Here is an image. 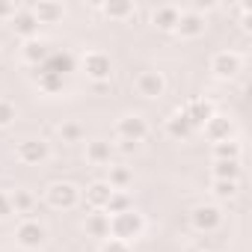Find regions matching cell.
<instances>
[{"label": "cell", "mask_w": 252, "mask_h": 252, "mask_svg": "<svg viewBox=\"0 0 252 252\" xmlns=\"http://www.w3.org/2000/svg\"><path fill=\"white\" fill-rule=\"evenodd\" d=\"M143 231H146V220L140 211L128 208L122 214H110V237L122 243H134L137 237H143Z\"/></svg>", "instance_id": "obj_1"}, {"label": "cell", "mask_w": 252, "mask_h": 252, "mask_svg": "<svg viewBox=\"0 0 252 252\" xmlns=\"http://www.w3.org/2000/svg\"><path fill=\"white\" fill-rule=\"evenodd\" d=\"M45 202L57 211H71V208L80 205V190L71 181H54L45 190Z\"/></svg>", "instance_id": "obj_2"}, {"label": "cell", "mask_w": 252, "mask_h": 252, "mask_svg": "<svg viewBox=\"0 0 252 252\" xmlns=\"http://www.w3.org/2000/svg\"><path fill=\"white\" fill-rule=\"evenodd\" d=\"M240 71H243V60H240L237 51H217L211 57V74L217 80H231Z\"/></svg>", "instance_id": "obj_3"}, {"label": "cell", "mask_w": 252, "mask_h": 252, "mask_svg": "<svg viewBox=\"0 0 252 252\" xmlns=\"http://www.w3.org/2000/svg\"><path fill=\"white\" fill-rule=\"evenodd\" d=\"M15 158H18L21 163H27V166H42V163L51 160V146H48L45 140H36V137L21 140V143L15 146Z\"/></svg>", "instance_id": "obj_4"}, {"label": "cell", "mask_w": 252, "mask_h": 252, "mask_svg": "<svg viewBox=\"0 0 252 252\" xmlns=\"http://www.w3.org/2000/svg\"><path fill=\"white\" fill-rule=\"evenodd\" d=\"M134 89H137L140 98L158 101V98L166 95V77H163V71H140L137 80H134Z\"/></svg>", "instance_id": "obj_5"}, {"label": "cell", "mask_w": 252, "mask_h": 252, "mask_svg": "<svg viewBox=\"0 0 252 252\" xmlns=\"http://www.w3.org/2000/svg\"><path fill=\"white\" fill-rule=\"evenodd\" d=\"M190 222H193V228H196V231L211 234V231H217V228L222 225V211H220L214 202L196 205V208L190 211Z\"/></svg>", "instance_id": "obj_6"}, {"label": "cell", "mask_w": 252, "mask_h": 252, "mask_svg": "<svg viewBox=\"0 0 252 252\" xmlns=\"http://www.w3.org/2000/svg\"><path fill=\"white\" fill-rule=\"evenodd\" d=\"M45 240H48V228H45L39 220H24V222H18V228H15V243H18L21 249H42Z\"/></svg>", "instance_id": "obj_7"}, {"label": "cell", "mask_w": 252, "mask_h": 252, "mask_svg": "<svg viewBox=\"0 0 252 252\" xmlns=\"http://www.w3.org/2000/svg\"><path fill=\"white\" fill-rule=\"evenodd\" d=\"M116 137L119 140H128V143H143L149 137V125L140 113H128V116H122L116 122Z\"/></svg>", "instance_id": "obj_8"}, {"label": "cell", "mask_w": 252, "mask_h": 252, "mask_svg": "<svg viewBox=\"0 0 252 252\" xmlns=\"http://www.w3.org/2000/svg\"><path fill=\"white\" fill-rule=\"evenodd\" d=\"M83 71H86L89 80L107 83V80L113 77V60H110V54H104V51H89V54L83 57Z\"/></svg>", "instance_id": "obj_9"}, {"label": "cell", "mask_w": 252, "mask_h": 252, "mask_svg": "<svg viewBox=\"0 0 252 252\" xmlns=\"http://www.w3.org/2000/svg\"><path fill=\"white\" fill-rule=\"evenodd\" d=\"M205 27H208L205 15H202L199 9H187V12H181V15H178L175 33H178L181 39H199V36L205 33Z\"/></svg>", "instance_id": "obj_10"}, {"label": "cell", "mask_w": 252, "mask_h": 252, "mask_svg": "<svg viewBox=\"0 0 252 252\" xmlns=\"http://www.w3.org/2000/svg\"><path fill=\"white\" fill-rule=\"evenodd\" d=\"M205 137L211 140V143H225V140H234V122L228 119V116H220V113H214L208 122H205Z\"/></svg>", "instance_id": "obj_11"}, {"label": "cell", "mask_w": 252, "mask_h": 252, "mask_svg": "<svg viewBox=\"0 0 252 252\" xmlns=\"http://www.w3.org/2000/svg\"><path fill=\"white\" fill-rule=\"evenodd\" d=\"M12 30H15V36H21L24 42H30V39H36L39 36V21H36V15L30 12V6H18V12L12 15Z\"/></svg>", "instance_id": "obj_12"}, {"label": "cell", "mask_w": 252, "mask_h": 252, "mask_svg": "<svg viewBox=\"0 0 252 252\" xmlns=\"http://www.w3.org/2000/svg\"><path fill=\"white\" fill-rule=\"evenodd\" d=\"M181 113L187 116V122L193 125V128H205V122H208L217 110H214V104H211L208 98H190Z\"/></svg>", "instance_id": "obj_13"}, {"label": "cell", "mask_w": 252, "mask_h": 252, "mask_svg": "<svg viewBox=\"0 0 252 252\" xmlns=\"http://www.w3.org/2000/svg\"><path fill=\"white\" fill-rule=\"evenodd\" d=\"M30 12L36 15V21H39V24H60V21H63V15H65L63 3H57V0H39V3H33V6H30Z\"/></svg>", "instance_id": "obj_14"}, {"label": "cell", "mask_w": 252, "mask_h": 252, "mask_svg": "<svg viewBox=\"0 0 252 252\" xmlns=\"http://www.w3.org/2000/svg\"><path fill=\"white\" fill-rule=\"evenodd\" d=\"M110 196H113V187L107 184V181H92L89 187H86V205H89V211H104L107 208V202H110Z\"/></svg>", "instance_id": "obj_15"}, {"label": "cell", "mask_w": 252, "mask_h": 252, "mask_svg": "<svg viewBox=\"0 0 252 252\" xmlns=\"http://www.w3.org/2000/svg\"><path fill=\"white\" fill-rule=\"evenodd\" d=\"M83 228H86L89 237L107 240V237H110V214H107V211H89L86 220H83Z\"/></svg>", "instance_id": "obj_16"}, {"label": "cell", "mask_w": 252, "mask_h": 252, "mask_svg": "<svg viewBox=\"0 0 252 252\" xmlns=\"http://www.w3.org/2000/svg\"><path fill=\"white\" fill-rule=\"evenodd\" d=\"M21 57H24V63H30V65H45L48 63V57H51V48H48V42L45 39H30V42H24V48H21Z\"/></svg>", "instance_id": "obj_17"}, {"label": "cell", "mask_w": 252, "mask_h": 252, "mask_svg": "<svg viewBox=\"0 0 252 252\" xmlns=\"http://www.w3.org/2000/svg\"><path fill=\"white\" fill-rule=\"evenodd\" d=\"M178 15H181V9L172 6V3H166V6H158V9L152 12V24H155L158 30H163V33H175Z\"/></svg>", "instance_id": "obj_18"}, {"label": "cell", "mask_w": 252, "mask_h": 252, "mask_svg": "<svg viewBox=\"0 0 252 252\" xmlns=\"http://www.w3.org/2000/svg\"><path fill=\"white\" fill-rule=\"evenodd\" d=\"M110 158H113V143H107V140H89L86 143V160L92 166H107Z\"/></svg>", "instance_id": "obj_19"}, {"label": "cell", "mask_w": 252, "mask_h": 252, "mask_svg": "<svg viewBox=\"0 0 252 252\" xmlns=\"http://www.w3.org/2000/svg\"><path fill=\"white\" fill-rule=\"evenodd\" d=\"M36 83H39V89H42L45 95H57V92H63L65 77L57 74V71H51V68H45V65H39V68H36Z\"/></svg>", "instance_id": "obj_20"}, {"label": "cell", "mask_w": 252, "mask_h": 252, "mask_svg": "<svg viewBox=\"0 0 252 252\" xmlns=\"http://www.w3.org/2000/svg\"><path fill=\"white\" fill-rule=\"evenodd\" d=\"M193 131H196V128L187 122V116H184L181 110H178V113H172V116L166 119V134H169L172 140H190V137H193Z\"/></svg>", "instance_id": "obj_21"}, {"label": "cell", "mask_w": 252, "mask_h": 252, "mask_svg": "<svg viewBox=\"0 0 252 252\" xmlns=\"http://www.w3.org/2000/svg\"><path fill=\"white\" fill-rule=\"evenodd\" d=\"M101 12L110 21H128L134 15V3L131 0H110V3H101Z\"/></svg>", "instance_id": "obj_22"}, {"label": "cell", "mask_w": 252, "mask_h": 252, "mask_svg": "<svg viewBox=\"0 0 252 252\" xmlns=\"http://www.w3.org/2000/svg\"><path fill=\"white\" fill-rule=\"evenodd\" d=\"M214 181H240V160H214Z\"/></svg>", "instance_id": "obj_23"}, {"label": "cell", "mask_w": 252, "mask_h": 252, "mask_svg": "<svg viewBox=\"0 0 252 252\" xmlns=\"http://www.w3.org/2000/svg\"><path fill=\"white\" fill-rule=\"evenodd\" d=\"M243 149L237 140H225V143H214V160H240Z\"/></svg>", "instance_id": "obj_24"}, {"label": "cell", "mask_w": 252, "mask_h": 252, "mask_svg": "<svg viewBox=\"0 0 252 252\" xmlns=\"http://www.w3.org/2000/svg\"><path fill=\"white\" fill-rule=\"evenodd\" d=\"M107 184H110L113 190H125V187H131V184H134V172H131L128 166H110V178H107Z\"/></svg>", "instance_id": "obj_25"}, {"label": "cell", "mask_w": 252, "mask_h": 252, "mask_svg": "<svg viewBox=\"0 0 252 252\" xmlns=\"http://www.w3.org/2000/svg\"><path fill=\"white\" fill-rule=\"evenodd\" d=\"M45 68H51V71H57V74H68V71H74V60H71V54H54L51 51V57H48V63H45Z\"/></svg>", "instance_id": "obj_26"}, {"label": "cell", "mask_w": 252, "mask_h": 252, "mask_svg": "<svg viewBox=\"0 0 252 252\" xmlns=\"http://www.w3.org/2000/svg\"><path fill=\"white\" fill-rule=\"evenodd\" d=\"M9 202H12V214H27V211H33V205H36V199H33L30 190H15V193H9Z\"/></svg>", "instance_id": "obj_27"}, {"label": "cell", "mask_w": 252, "mask_h": 252, "mask_svg": "<svg viewBox=\"0 0 252 252\" xmlns=\"http://www.w3.org/2000/svg\"><path fill=\"white\" fill-rule=\"evenodd\" d=\"M131 208V196L125 193V190H113V196H110V202H107V214H122V211H128Z\"/></svg>", "instance_id": "obj_28"}, {"label": "cell", "mask_w": 252, "mask_h": 252, "mask_svg": "<svg viewBox=\"0 0 252 252\" xmlns=\"http://www.w3.org/2000/svg\"><path fill=\"white\" fill-rule=\"evenodd\" d=\"M237 181H214L211 184V193L217 196V199H234L237 196Z\"/></svg>", "instance_id": "obj_29"}, {"label": "cell", "mask_w": 252, "mask_h": 252, "mask_svg": "<svg viewBox=\"0 0 252 252\" xmlns=\"http://www.w3.org/2000/svg\"><path fill=\"white\" fill-rule=\"evenodd\" d=\"M60 137H63V143H80L83 140V128L77 122H65V125H60Z\"/></svg>", "instance_id": "obj_30"}, {"label": "cell", "mask_w": 252, "mask_h": 252, "mask_svg": "<svg viewBox=\"0 0 252 252\" xmlns=\"http://www.w3.org/2000/svg\"><path fill=\"white\" fill-rule=\"evenodd\" d=\"M15 119H18L15 104H12V101H6V98H0V128H9Z\"/></svg>", "instance_id": "obj_31"}, {"label": "cell", "mask_w": 252, "mask_h": 252, "mask_svg": "<svg viewBox=\"0 0 252 252\" xmlns=\"http://www.w3.org/2000/svg\"><path fill=\"white\" fill-rule=\"evenodd\" d=\"M98 252H131V243H122V240H116V237H107Z\"/></svg>", "instance_id": "obj_32"}, {"label": "cell", "mask_w": 252, "mask_h": 252, "mask_svg": "<svg viewBox=\"0 0 252 252\" xmlns=\"http://www.w3.org/2000/svg\"><path fill=\"white\" fill-rule=\"evenodd\" d=\"M12 217V202H9V193H0V222Z\"/></svg>", "instance_id": "obj_33"}, {"label": "cell", "mask_w": 252, "mask_h": 252, "mask_svg": "<svg viewBox=\"0 0 252 252\" xmlns=\"http://www.w3.org/2000/svg\"><path fill=\"white\" fill-rule=\"evenodd\" d=\"M18 12V6L15 3H9V0H0V18H6V21H12V15Z\"/></svg>", "instance_id": "obj_34"}, {"label": "cell", "mask_w": 252, "mask_h": 252, "mask_svg": "<svg viewBox=\"0 0 252 252\" xmlns=\"http://www.w3.org/2000/svg\"><path fill=\"white\" fill-rule=\"evenodd\" d=\"M119 149H122V152H134V149H137V143H128V140H119Z\"/></svg>", "instance_id": "obj_35"}, {"label": "cell", "mask_w": 252, "mask_h": 252, "mask_svg": "<svg viewBox=\"0 0 252 252\" xmlns=\"http://www.w3.org/2000/svg\"><path fill=\"white\" fill-rule=\"evenodd\" d=\"M0 60H3V48H0Z\"/></svg>", "instance_id": "obj_36"}]
</instances>
